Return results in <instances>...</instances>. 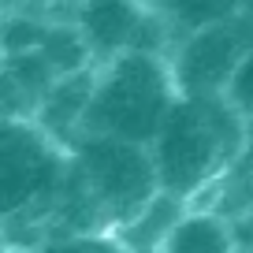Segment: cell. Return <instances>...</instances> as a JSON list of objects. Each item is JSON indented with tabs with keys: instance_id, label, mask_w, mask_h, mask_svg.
Wrapping results in <instances>:
<instances>
[{
	"instance_id": "10",
	"label": "cell",
	"mask_w": 253,
	"mask_h": 253,
	"mask_svg": "<svg viewBox=\"0 0 253 253\" xmlns=\"http://www.w3.org/2000/svg\"><path fill=\"white\" fill-rule=\"evenodd\" d=\"M168 26H171L175 41L182 34L198 30V26H209V23H220V19L242 11V0H145Z\"/></svg>"
},
{
	"instance_id": "1",
	"label": "cell",
	"mask_w": 253,
	"mask_h": 253,
	"mask_svg": "<svg viewBox=\"0 0 253 253\" xmlns=\"http://www.w3.org/2000/svg\"><path fill=\"white\" fill-rule=\"evenodd\" d=\"M250 149V123L220 93H179L149 142L157 186L198 205Z\"/></svg>"
},
{
	"instance_id": "5",
	"label": "cell",
	"mask_w": 253,
	"mask_h": 253,
	"mask_svg": "<svg viewBox=\"0 0 253 253\" xmlns=\"http://www.w3.org/2000/svg\"><path fill=\"white\" fill-rule=\"evenodd\" d=\"M75 34L89 52V63H104L119 52L168 56L175 34L145 0H75Z\"/></svg>"
},
{
	"instance_id": "9",
	"label": "cell",
	"mask_w": 253,
	"mask_h": 253,
	"mask_svg": "<svg viewBox=\"0 0 253 253\" xmlns=\"http://www.w3.org/2000/svg\"><path fill=\"white\" fill-rule=\"evenodd\" d=\"M186 205L190 201L175 198L168 190H157V194H153L126 223H119L112 235H116V242L123 246L126 253H157L160 242H164V235L171 231V223L182 216Z\"/></svg>"
},
{
	"instance_id": "3",
	"label": "cell",
	"mask_w": 253,
	"mask_h": 253,
	"mask_svg": "<svg viewBox=\"0 0 253 253\" xmlns=\"http://www.w3.org/2000/svg\"><path fill=\"white\" fill-rule=\"evenodd\" d=\"M67 175V145L26 116H0V235L48 223Z\"/></svg>"
},
{
	"instance_id": "7",
	"label": "cell",
	"mask_w": 253,
	"mask_h": 253,
	"mask_svg": "<svg viewBox=\"0 0 253 253\" xmlns=\"http://www.w3.org/2000/svg\"><path fill=\"white\" fill-rule=\"evenodd\" d=\"M89 86H93V63L79 67V71H67L45 89L38 112H34V123L45 130L48 138H56L60 145H67L82 126V112L89 101Z\"/></svg>"
},
{
	"instance_id": "11",
	"label": "cell",
	"mask_w": 253,
	"mask_h": 253,
	"mask_svg": "<svg viewBox=\"0 0 253 253\" xmlns=\"http://www.w3.org/2000/svg\"><path fill=\"white\" fill-rule=\"evenodd\" d=\"M23 253H126L112 231H71V235H45Z\"/></svg>"
},
{
	"instance_id": "8",
	"label": "cell",
	"mask_w": 253,
	"mask_h": 253,
	"mask_svg": "<svg viewBox=\"0 0 253 253\" xmlns=\"http://www.w3.org/2000/svg\"><path fill=\"white\" fill-rule=\"evenodd\" d=\"M157 253H238V231L216 209L186 205Z\"/></svg>"
},
{
	"instance_id": "2",
	"label": "cell",
	"mask_w": 253,
	"mask_h": 253,
	"mask_svg": "<svg viewBox=\"0 0 253 253\" xmlns=\"http://www.w3.org/2000/svg\"><path fill=\"white\" fill-rule=\"evenodd\" d=\"M179 97L171 63L160 52H119L93 63V86L79 134H108L149 145Z\"/></svg>"
},
{
	"instance_id": "4",
	"label": "cell",
	"mask_w": 253,
	"mask_h": 253,
	"mask_svg": "<svg viewBox=\"0 0 253 253\" xmlns=\"http://www.w3.org/2000/svg\"><path fill=\"white\" fill-rule=\"evenodd\" d=\"M67 160L86 186L104 231H116L119 223H126L160 190L149 145L82 130L67 142Z\"/></svg>"
},
{
	"instance_id": "6",
	"label": "cell",
	"mask_w": 253,
	"mask_h": 253,
	"mask_svg": "<svg viewBox=\"0 0 253 253\" xmlns=\"http://www.w3.org/2000/svg\"><path fill=\"white\" fill-rule=\"evenodd\" d=\"M253 48V19L246 11L182 34L168 52L179 93H223L231 71Z\"/></svg>"
}]
</instances>
